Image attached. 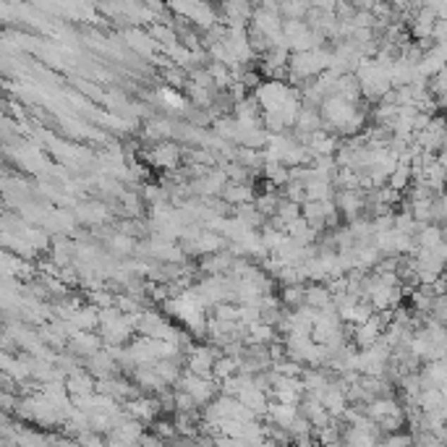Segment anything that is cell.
Returning a JSON list of instances; mask_svg holds the SVG:
<instances>
[{
  "label": "cell",
  "instance_id": "1",
  "mask_svg": "<svg viewBox=\"0 0 447 447\" xmlns=\"http://www.w3.org/2000/svg\"><path fill=\"white\" fill-rule=\"evenodd\" d=\"M364 411H367V416H372V419H374L376 424L387 431H398L403 427V421H405L400 405H398L393 398H385V395H379V398H374V400H369V405L364 408Z\"/></svg>",
  "mask_w": 447,
  "mask_h": 447
},
{
  "label": "cell",
  "instance_id": "2",
  "mask_svg": "<svg viewBox=\"0 0 447 447\" xmlns=\"http://www.w3.org/2000/svg\"><path fill=\"white\" fill-rule=\"evenodd\" d=\"M416 144L424 152H442L447 147V121L445 118H431L421 131H416Z\"/></svg>",
  "mask_w": 447,
  "mask_h": 447
},
{
  "label": "cell",
  "instance_id": "3",
  "mask_svg": "<svg viewBox=\"0 0 447 447\" xmlns=\"http://www.w3.org/2000/svg\"><path fill=\"white\" fill-rule=\"evenodd\" d=\"M335 204H338L340 215H345L348 220H356L361 215V209L367 207V199L358 188H340L335 194Z\"/></svg>",
  "mask_w": 447,
  "mask_h": 447
},
{
  "label": "cell",
  "instance_id": "4",
  "mask_svg": "<svg viewBox=\"0 0 447 447\" xmlns=\"http://www.w3.org/2000/svg\"><path fill=\"white\" fill-rule=\"evenodd\" d=\"M215 361H217V353L209 345H199V348L191 350V356H188V372H194V374H202V376H212V369H215Z\"/></svg>",
  "mask_w": 447,
  "mask_h": 447
},
{
  "label": "cell",
  "instance_id": "5",
  "mask_svg": "<svg viewBox=\"0 0 447 447\" xmlns=\"http://www.w3.org/2000/svg\"><path fill=\"white\" fill-rule=\"evenodd\" d=\"M97 350H102V338L92 335L90 330H79L71 338V353H76V356L90 358V356H94Z\"/></svg>",
  "mask_w": 447,
  "mask_h": 447
},
{
  "label": "cell",
  "instance_id": "6",
  "mask_svg": "<svg viewBox=\"0 0 447 447\" xmlns=\"http://www.w3.org/2000/svg\"><path fill=\"white\" fill-rule=\"evenodd\" d=\"M445 241H447L445 231H442V225L437 223L421 225L419 233H416V249H439Z\"/></svg>",
  "mask_w": 447,
  "mask_h": 447
},
{
  "label": "cell",
  "instance_id": "7",
  "mask_svg": "<svg viewBox=\"0 0 447 447\" xmlns=\"http://www.w3.org/2000/svg\"><path fill=\"white\" fill-rule=\"evenodd\" d=\"M180 147L176 142H160L152 149V162L157 168H176L180 162Z\"/></svg>",
  "mask_w": 447,
  "mask_h": 447
},
{
  "label": "cell",
  "instance_id": "8",
  "mask_svg": "<svg viewBox=\"0 0 447 447\" xmlns=\"http://www.w3.org/2000/svg\"><path fill=\"white\" fill-rule=\"evenodd\" d=\"M220 199L223 202H228V204L238 207V204H246V202H254V188H251V183H228V186L223 188V194H220Z\"/></svg>",
  "mask_w": 447,
  "mask_h": 447
},
{
  "label": "cell",
  "instance_id": "9",
  "mask_svg": "<svg viewBox=\"0 0 447 447\" xmlns=\"http://www.w3.org/2000/svg\"><path fill=\"white\" fill-rule=\"evenodd\" d=\"M136 439H142V424L139 419L136 421H118L116 427H113V434H110V442H136Z\"/></svg>",
  "mask_w": 447,
  "mask_h": 447
},
{
  "label": "cell",
  "instance_id": "10",
  "mask_svg": "<svg viewBox=\"0 0 447 447\" xmlns=\"http://www.w3.org/2000/svg\"><path fill=\"white\" fill-rule=\"evenodd\" d=\"M79 220L87 225H99L110 220V209L105 204H84L79 207Z\"/></svg>",
  "mask_w": 447,
  "mask_h": 447
},
{
  "label": "cell",
  "instance_id": "11",
  "mask_svg": "<svg viewBox=\"0 0 447 447\" xmlns=\"http://www.w3.org/2000/svg\"><path fill=\"white\" fill-rule=\"evenodd\" d=\"M332 298L335 295L327 286H306V304L314 306V309H324V306L335 304Z\"/></svg>",
  "mask_w": 447,
  "mask_h": 447
},
{
  "label": "cell",
  "instance_id": "12",
  "mask_svg": "<svg viewBox=\"0 0 447 447\" xmlns=\"http://www.w3.org/2000/svg\"><path fill=\"white\" fill-rule=\"evenodd\" d=\"M125 408H128V413L134 416V419H139V421H149V419H154V413H157V403L154 400H128L125 403Z\"/></svg>",
  "mask_w": 447,
  "mask_h": 447
},
{
  "label": "cell",
  "instance_id": "13",
  "mask_svg": "<svg viewBox=\"0 0 447 447\" xmlns=\"http://www.w3.org/2000/svg\"><path fill=\"white\" fill-rule=\"evenodd\" d=\"M68 319L73 322L76 330H92V327H97L99 324V312L97 309H76Z\"/></svg>",
  "mask_w": 447,
  "mask_h": 447
},
{
  "label": "cell",
  "instance_id": "14",
  "mask_svg": "<svg viewBox=\"0 0 447 447\" xmlns=\"http://www.w3.org/2000/svg\"><path fill=\"white\" fill-rule=\"evenodd\" d=\"M238 369H241V364H238V356H231V353H228V356H220L215 361L212 374H215V379H220V382H223V379H228V376L235 374Z\"/></svg>",
  "mask_w": 447,
  "mask_h": 447
},
{
  "label": "cell",
  "instance_id": "15",
  "mask_svg": "<svg viewBox=\"0 0 447 447\" xmlns=\"http://www.w3.org/2000/svg\"><path fill=\"white\" fill-rule=\"evenodd\" d=\"M283 304L290 306V309H301V306L306 304V286L304 283L286 286V290H283Z\"/></svg>",
  "mask_w": 447,
  "mask_h": 447
},
{
  "label": "cell",
  "instance_id": "16",
  "mask_svg": "<svg viewBox=\"0 0 447 447\" xmlns=\"http://www.w3.org/2000/svg\"><path fill=\"white\" fill-rule=\"evenodd\" d=\"M110 246L116 251H121V254H125V251L134 249V238L131 235H116V238H110Z\"/></svg>",
  "mask_w": 447,
  "mask_h": 447
},
{
  "label": "cell",
  "instance_id": "17",
  "mask_svg": "<svg viewBox=\"0 0 447 447\" xmlns=\"http://www.w3.org/2000/svg\"><path fill=\"white\" fill-rule=\"evenodd\" d=\"M385 442L387 445H411V442H416V439H413V434H390Z\"/></svg>",
  "mask_w": 447,
  "mask_h": 447
},
{
  "label": "cell",
  "instance_id": "18",
  "mask_svg": "<svg viewBox=\"0 0 447 447\" xmlns=\"http://www.w3.org/2000/svg\"><path fill=\"white\" fill-rule=\"evenodd\" d=\"M439 162H442V165L447 168V147L442 149V152H439Z\"/></svg>",
  "mask_w": 447,
  "mask_h": 447
}]
</instances>
